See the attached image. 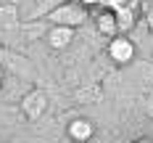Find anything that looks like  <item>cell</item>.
Masks as SVG:
<instances>
[{"instance_id":"277c9868","label":"cell","mask_w":153,"mask_h":143,"mask_svg":"<svg viewBox=\"0 0 153 143\" xmlns=\"http://www.w3.org/2000/svg\"><path fill=\"white\" fill-rule=\"evenodd\" d=\"M45 106H48V98H45V93H40V90H32V93L21 101V109H24V114H27L29 119H37V117L45 111Z\"/></svg>"},{"instance_id":"52a82bcc","label":"cell","mask_w":153,"mask_h":143,"mask_svg":"<svg viewBox=\"0 0 153 143\" xmlns=\"http://www.w3.org/2000/svg\"><path fill=\"white\" fill-rule=\"evenodd\" d=\"M79 5H85V8H90V5H100V0H74Z\"/></svg>"},{"instance_id":"6da1fadb","label":"cell","mask_w":153,"mask_h":143,"mask_svg":"<svg viewBox=\"0 0 153 143\" xmlns=\"http://www.w3.org/2000/svg\"><path fill=\"white\" fill-rule=\"evenodd\" d=\"M53 24H66V27H79L85 19H87V13H85V5H79V3H63V5H58L56 11H50V16H48Z\"/></svg>"},{"instance_id":"3957f363","label":"cell","mask_w":153,"mask_h":143,"mask_svg":"<svg viewBox=\"0 0 153 143\" xmlns=\"http://www.w3.org/2000/svg\"><path fill=\"white\" fill-rule=\"evenodd\" d=\"M71 37H74V27H66V24H53V29L45 34L48 45L53 50H63V48L71 45Z\"/></svg>"},{"instance_id":"ba28073f","label":"cell","mask_w":153,"mask_h":143,"mask_svg":"<svg viewBox=\"0 0 153 143\" xmlns=\"http://www.w3.org/2000/svg\"><path fill=\"white\" fill-rule=\"evenodd\" d=\"M145 21H148V27H151V32H153V8L145 13Z\"/></svg>"},{"instance_id":"5b68a950","label":"cell","mask_w":153,"mask_h":143,"mask_svg":"<svg viewBox=\"0 0 153 143\" xmlns=\"http://www.w3.org/2000/svg\"><path fill=\"white\" fill-rule=\"evenodd\" d=\"M95 24H98V29L103 32L106 37H114V34H119V24H116V13L111 11V8H106L103 13L95 16Z\"/></svg>"},{"instance_id":"9c48e42d","label":"cell","mask_w":153,"mask_h":143,"mask_svg":"<svg viewBox=\"0 0 153 143\" xmlns=\"http://www.w3.org/2000/svg\"><path fill=\"white\" fill-rule=\"evenodd\" d=\"M0 85H3V74H0Z\"/></svg>"},{"instance_id":"8992f818","label":"cell","mask_w":153,"mask_h":143,"mask_svg":"<svg viewBox=\"0 0 153 143\" xmlns=\"http://www.w3.org/2000/svg\"><path fill=\"white\" fill-rule=\"evenodd\" d=\"M92 133H95V127H92L90 119H74V122H69V138H74V141H90Z\"/></svg>"},{"instance_id":"7a4b0ae2","label":"cell","mask_w":153,"mask_h":143,"mask_svg":"<svg viewBox=\"0 0 153 143\" xmlns=\"http://www.w3.org/2000/svg\"><path fill=\"white\" fill-rule=\"evenodd\" d=\"M108 56L116 64H129L135 58V43H132L129 37H124V32H119V34H114L111 43H108Z\"/></svg>"}]
</instances>
